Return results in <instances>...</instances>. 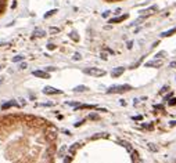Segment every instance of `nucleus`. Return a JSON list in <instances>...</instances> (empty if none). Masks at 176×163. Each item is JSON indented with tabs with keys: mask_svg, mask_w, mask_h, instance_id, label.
Returning a JSON list of instances; mask_svg holds the SVG:
<instances>
[{
	"mask_svg": "<svg viewBox=\"0 0 176 163\" xmlns=\"http://www.w3.org/2000/svg\"><path fill=\"white\" fill-rule=\"evenodd\" d=\"M128 90H130V86H128V84H122V86H113L111 89H108L107 93H123V91H128Z\"/></svg>",
	"mask_w": 176,
	"mask_h": 163,
	"instance_id": "f257e3e1",
	"label": "nucleus"
},
{
	"mask_svg": "<svg viewBox=\"0 0 176 163\" xmlns=\"http://www.w3.org/2000/svg\"><path fill=\"white\" fill-rule=\"evenodd\" d=\"M85 73L90 75V76H96V78H98V76H104L105 72H104L103 69H97V68H88V69H85Z\"/></svg>",
	"mask_w": 176,
	"mask_h": 163,
	"instance_id": "f03ea898",
	"label": "nucleus"
},
{
	"mask_svg": "<svg viewBox=\"0 0 176 163\" xmlns=\"http://www.w3.org/2000/svg\"><path fill=\"white\" fill-rule=\"evenodd\" d=\"M33 76H36V78H42V79H49V78H50L49 73H47V72H44V71H35Z\"/></svg>",
	"mask_w": 176,
	"mask_h": 163,
	"instance_id": "7ed1b4c3",
	"label": "nucleus"
},
{
	"mask_svg": "<svg viewBox=\"0 0 176 163\" xmlns=\"http://www.w3.org/2000/svg\"><path fill=\"white\" fill-rule=\"evenodd\" d=\"M56 135H57V130H56L54 127L49 128V131H47V138H49V140H54V138H56Z\"/></svg>",
	"mask_w": 176,
	"mask_h": 163,
	"instance_id": "20e7f679",
	"label": "nucleus"
},
{
	"mask_svg": "<svg viewBox=\"0 0 176 163\" xmlns=\"http://www.w3.org/2000/svg\"><path fill=\"white\" fill-rule=\"evenodd\" d=\"M43 93H46V94H61V91L60 90H56L54 87H46V89L43 90Z\"/></svg>",
	"mask_w": 176,
	"mask_h": 163,
	"instance_id": "39448f33",
	"label": "nucleus"
},
{
	"mask_svg": "<svg viewBox=\"0 0 176 163\" xmlns=\"http://www.w3.org/2000/svg\"><path fill=\"white\" fill-rule=\"evenodd\" d=\"M162 62H164V61H161V59H154V61L147 62L146 66H160V65H162Z\"/></svg>",
	"mask_w": 176,
	"mask_h": 163,
	"instance_id": "423d86ee",
	"label": "nucleus"
},
{
	"mask_svg": "<svg viewBox=\"0 0 176 163\" xmlns=\"http://www.w3.org/2000/svg\"><path fill=\"white\" fill-rule=\"evenodd\" d=\"M17 102L15 101H10V102H6V104H3L1 105V109H9V108H11V107H17Z\"/></svg>",
	"mask_w": 176,
	"mask_h": 163,
	"instance_id": "0eeeda50",
	"label": "nucleus"
},
{
	"mask_svg": "<svg viewBox=\"0 0 176 163\" xmlns=\"http://www.w3.org/2000/svg\"><path fill=\"white\" fill-rule=\"evenodd\" d=\"M123 73V68H117V69H114L113 72H111V75H113V78H118L119 75Z\"/></svg>",
	"mask_w": 176,
	"mask_h": 163,
	"instance_id": "6e6552de",
	"label": "nucleus"
},
{
	"mask_svg": "<svg viewBox=\"0 0 176 163\" xmlns=\"http://www.w3.org/2000/svg\"><path fill=\"white\" fill-rule=\"evenodd\" d=\"M6 6H7V0H0V14L6 10Z\"/></svg>",
	"mask_w": 176,
	"mask_h": 163,
	"instance_id": "1a4fd4ad",
	"label": "nucleus"
},
{
	"mask_svg": "<svg viewBox=\"0 0 176 163\" xmlns=\"http://www.w3.org/2000/svg\"><path fill=\"white\" fill-rule=\"evenodd\" d=\"M173 32H176V28H173V29H171V30H166V32H164V33H162V37H165V36H171V35H173Z\"/></svg>",
	"mask_w": 176,
	"mask_h": 163,
	"instance_id": "9d476101",
	"label": "nucleus"
},
{
	"mask_svg": "<svg viewBox=\"0 0 176 163\" xmlns=\"http://www.w3.org/2000/svg\"><path fill=\"white\" fill-rule=\"evenodd\" d=\"M86 90H88L86 86H78V87H75V89H73V91H86Z\"/></svg>",
	"mask_w": 176,
	"mask_h": 163,
	"instance_id": "9b49d317",
	"label": "nucleus"
},
{
	"mask_svg": "<svg viewBox=\"0 0 176 163\" xmlns=\"http://www.w3.org/2000/svg\"><path fill=\"white\" fill-rule=\"evenodd\" d=\"M164 57H165V51H161L157 54V58H164Z\"/></svg>",
	"mask_w": 176,
	"mask_h": 163,
	"instance_id": "f8f14e48",
	"label": "nucleus"
},
{
	"mask_svg": "<svg viewBox=\"0 0 176 163\" xmlns=\"http://www.w3.org/2000/svg\"><path fill=\"white\" fill-rule=\"evenodd\" d=\"M20 59H22V57H15V58H14V62H17V61H20Z\"/></svg>",
	"mask_w": 176,
	"mask_h": 163,
	"instance_id": "ddd939ff",
	"label": "nucleus"
},
{
	"mask_svg": "<svg viewBox=\"0 0 176 163\" xmlns=\"http://www.w3.org/2000/svg\"><path fill=\"white\" fill-rule=\"evenodd\" d=\"M89 118H90V119H97V115H90Z\"/></svg>",
	"mask_w": 176,
	"mask_h": 163,
	"instance_id": "4468645a",
	"label": "nucleus"
},
{
	"mask_svg": "<svg viewBox=\"0 0 176 163\" xmlns=\"http://www.w3.org/2000/svg\"><path fill=\"white\" fill-rule=\"evenodd\" d=\"M20 68H21V69H25V68H26V64H21Z\"/></svg>",
	"mask_w": 176,
	"mask_h": 163,
	"instance_id": "2eb2a0df",
	"label": "nucleus"
},
{
	"mask_svg": "<svg viewBox=\"0 0 176 163\" xmlns=\"http://www.w3.org/2000/svg\"><path fill=\"white\" fill-rule=\"evenodd\" d=\"M75 59H81V55H79V54H75Z\"/></svg>",
	"mask_w": 176,
	"mask_h": 163,
	"instance_id": "dca6fc26",
	"label": "nucleus"
},
{
	"mask_svg": "<svg viewBox=\"0 0 176 163\" xmlns=\"http://www.w3.org/2000/svg\"><path fill=\"white\" fill-rule=\"evenodd\" d=\"M171 66H172V68H176V62H172Z\"/></svg>",
	"mask_w": 176,
	"mask_h": 163,
	"instance_id": "f3484780",
	"label": "nucleus"
},
{
	"mask_svg": "<svg viewBox=\"0 0 176 163\" xmlns=\"http://www.w3.org/2000/svg\"><path fill=\"white\" fill-rule=\"evenodd\" d=\"M0 69H1V66H0Z\"/></svg>",
	"mask_w": 176,
	"mask_h": 163,
	"instance_id": "a211bd4d",
	"label": "nucleus"
}]
</instances>
